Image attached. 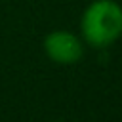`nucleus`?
<instances>
[{
  "label": "nucleus",
  "mask_w": 122,
  "mask_h": 122,
  "mask_svg": "<svg viewBox=\"0 0 122 122\" xmlns=\"http://www.w3.org/2000/svg\"><path fill=\"white\" fill-rule=\"evenodd\" d=\"M44 51L51 61L59 65H72L82 59L84 46L76 34L69 30H51L44 38Z\"/></svg>",
  "instance_id": "nucleus-2"
},
{
  "label": "nucleus",
  "mask_w": 122,
  "mask_h": 122,
  "mask_svg": "<svg viewBox=\"0 0 122 122\" xmlns=\"http://www.w3.org/2000/svg\"><path fill=\"white\" fill-rule=\"evenodd\" d=\"M80 30L93 48H107L122 36V6L114 0H95L82 13Z\"/></svg>",
  "instance_id": "nucleus-1"
}]
</instances>
